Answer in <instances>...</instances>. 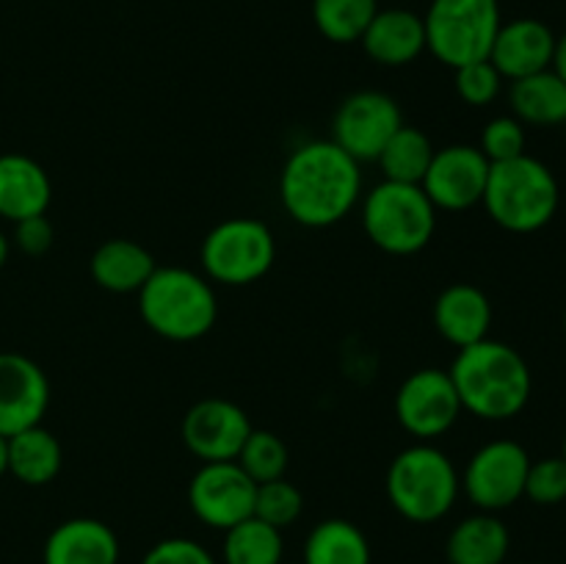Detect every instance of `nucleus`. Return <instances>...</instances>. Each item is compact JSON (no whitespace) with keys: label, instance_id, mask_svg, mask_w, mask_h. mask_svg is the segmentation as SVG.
Segmentation results:
<instances>
[{"label":"nucleus","instance_id":"obj_9","mask_svg":"<svg viewBox=\"0 0 566 564\" xmlns=\"http://www.w3.org/2000/svg\"><path fill=\"white\" fill-rule=\"evenodd\" d=\"M531 457L514 440H492L470 457L462 473V492L479 512H503L525 498Z\"/></svg>","mask_w":566,"mask_h":564},{"label":"nucleus","instance_id":"obj_33","mask_svg":"<svg viewBox=\"0 0 566 564\" xmlns=\"http://www.w3.org/2000/svg\"><path fill=\"white\" fill-rule=\"evenodd\" d=\"M525 498L536 506H556L566 501V462L564 457H545L539 462L531 459Z\"/></svg>","mask_w":566,"mask_h":564},{"label":"nucleus","instance_id":"obj_10","mask_svg":"<svg viewBox=\"0 0 566 564\" xmlns=\"http://www.w3.org/2000/svg\"><path fill=\"white\" fill-rule=\"evenodd\" d=\"M453 379L442 368H420L401 382L396 393V418L418 440H434L451 431L462 415Z\"/></svg>","mask_w":566,"mask_h":564},{"label":"nucleus","instance_id":"obj_37","mask_svg":"<svg viewBox=\"0 0 566 564\" xmlns=\"http://www.w3.org/2000/svg\"><path fill=\"white\" fill-rule=\"evenodd\" d=\"M9 473V437L0 435V476Z\"/></svg>","mask_w":566,"mask_h":564},{"label":"nucleus","instance_id":"obj_8","mask_svg":"<svg viewBox=\"0 0 566 564\" xmlns=\"http://www.w3.org/2000/svg\"><path fill=\"white\" fill-rule=\"evenodd\" d=\"M199 260L210 282L241 288L260 282L276 260V238L265 221L235 216L205 236Z\"/></svg>","mask_w":566,"mask_h":564},{"label":"nucleus","instance_id":"obj_19","mask_svg":"<svg viewBox=\"0 0 566 564\" xmlns=\"http://www.w3.org/2000/svg\"><path fill=\"white\" fill-rule=\"evenodd\" d=\"M53 182L39 160L20 153L0 155V216L9 221L48 213Z\"/></svg>","mask_w":566,"mask_h":564},{"label":"nucleus","instance_id":"obj_38","mask_svg":"<svg viewBox=\"0 0 566 564\" xmlns=\"http://www.w3.org/2000/svg\"><path fill=\"white\" fill-rule=\"evenodd\" d=\"M9 252H11L9 238H6V236H3V230H0V269H3L6 260H9Z\"/></svg>","mask_w":566,"mask_h":564},{"label":"nucleus","instance_id":"obj_35","mask_svg":"<svg viewBox=\"0 0 566 564\" xmlns=\"http://www.w3.org/2000/svg\"><path fill=\"white\" fill-rule=\"evenodd\" d=\"M53 241L55 230L48 213L31 216V219H22L14 224V243L20 247V252L31 254V258H42L44 252H50Z\"/></svg>","mask_w":566,"mask_h":564},{"label":"nucleus","instance_id":"obj_20","mask_svg":"<svg viewBox=\"0 0 566 564\" xmlns=\"http://www.w3.org/2000/svg\"><path fill=\"white\" fill-rule=\"evenodd\" d=\"M359 42L376 64L407 66L426 50L423 17L409 9L376 11Z\"/></svg>","mask_w":566,"mask_h":564},{"label":"nucleus","instance_id":"obj_7","mask_svg":"<svg viewBox=\"0 0 566 564\" xmlns=\"http://www.w3.org/2000/svg\"><path fill=\"white\" fill-rule=\"evenodd\" d=\"M426 50L451 70L490 59L501 31L497 0H431L423 17Z\"/></svg>","mask_w":566,"mask_h":564},{"label":"nucleus","instance_id":"obj_39","mask_svg":"<svg viewBox=\"0 0 566 564\" xmlns=\"http://www.w3.org/2000/svg\"><path fill=\"white\" fill-rule=\"evenodd\" d=\"M562 457H564V462H566V437H564V448H562Z\"/></svg>","mask_w":566,"mask_h":564},{"label":"nucleus","instance_id":"obj_14","mask_svg":"<svg viewBox=\"0 0 566 564\" xmlns=\"http://www.w3.org/2000/svg\"><path fill=\"white\" fill-rule=\"evenodd\" d=\"M188 451L205 462H235L252 435V420L227 398H202L186 412L180 426Z\"/></svg>","mask_w":566,"mask_h":564},{"label":"nucleus","instance_id":"obj_13","mask_svg":"<svg viewBox=\"0 0 566 564\" xmlns=\"http://www.w3.org/2000/svg\"><path fill=\"white\" fill-rule=\"evenodd\" d=\"M492 164L473 144H448L437 149L420 188L437 210H470L481 205Z\"/></svg>","mask_w":566,"mask_h":564},{"label":"nucleus","instance_id":"obj_36","mask_svg":"<svg viewBox=\"0 0 566 564\" xmlns=\"http://www.w3.org/2000/svg\"><path fill=\"white\" fill-rule=\"evenodd\" d=\"M551 70L566 83V33L564 36H556V50H553Z\"/></svg>","mask_w":566,"mask_h":564},{"label":"nucleus","instance_id":"obj_15","mask_svg":"<svg viewBox=\"0 0 566 564\" xmlns=\"http://www.w3.org/2000/svg\"><path fill=\"white\" fill-rule=\"evenodd\" d=\"M50 407V382L31 357L0 352V435L11 437L42 424Z\"/></svg>","mask_w":566,"mask_h":564},{"label":"nucleus","instance_id":"obj_29","mask_svg":"<svg viewBox=\"0 0 566 564\" xmlns=\"http://www.w3.org/2000/svg\"><path fill=\"white\" fill-rule=\"evenodd\" d=\"M243 468V473L254 481V484H263V481L282 479L287 473V446L282 442V437H276L269 429H252V435L243 442L241 453L235 459Z\"/></svg>","mask_w":566,"mask_h":564},{"label":"nucleus","instance_id":"obj_17","mask_svg":"<svg viewBox=\"0 0 566 564\" xmlns=\"http://www.w3.org/2000/svg\"><path fill=\"white\" fill-rule=\"evenodd\" d=\"M44 564H119V536L97 518H72L50 531Z\"/></svg>","mask_w":566,"mask_h":564},{"label":"nucleus","instance_id":"obj_24","mask_svg":"<svg viewBox=\"0 0 566 564\" xmlns=\"http://www.w3.org/2000/svg\"><path fill=\"white\" fill-rule=\"evenodd\" d=\"M509 103H512V116H517L523 125H566V83L553 70L512 81Z\"/></svg>","mask_w":566,"mask_h":564},{"label":"nucleus","instance_id":"obj_3","mask_svg":"<svg viewBox=\"0 0 566 564\" xmlns=\"http://www.w3.org/2000/svg\"><path fill=\"white\" fill-rule=\"evenodd\" d=\"M138 313L155 335L191 343L216 326L219 299L208 276L182 265H158L138 291Z\"/></svg>","mask_w":566,"mask_h":564},{"label":"nucleus","instance_id":"obj_34","mask_svg":"<svg viewBox=\"0 0 566 564\" xmlns=\"http://www.w3.org/2000/svg\"><path fill=\"white\" fill-rule=\"evenodd\" d=\"M142 564H219L213 553L205 545H199L197 540H188V536H169V540H160L144 553Z\"/></svg>","mask_w":566,"mask_h":564},{"label":"nucleus","instance_id":"obj_26","mask_svg":"<svg viewBox=\"0 0 566 564\" xmlns=\"http://www.w3.org/2000/svg\"><path fill=\"white\" fill-rule=\"evenodd\" d=\"M282 556H285L282 531L254 514L224 531L221 564H282Z\"/></svg>","mask_w":566,"mask_h":564},{"label":"nucleus","instance_id":"obj_32","mask_svg":"<svg viewBox=\"0 0 566 564\" xmlns=\"http://www.w3.org/2000/svg\"><path fill=\"white\" fill-rule=\"evenodd\" d=\"M453 72H457V81H453L457 83V94L473 108H484V105L495 103L503 88V75L490 59L473 61V64H464Z\"/></svg>","mask_w":566,"mask_h":564},{"label":"nucleus","instance_id":"obj_11","mask_svg":"<svg viewBox=\"0 0 566 564\" xmlns=\"http://www.w3.org/2000/svg\"><path fill=\"white\" fill-rule=\"evenodd\" d=\"M403 125L401 105L385 92H354L337 108L332 142L354 160H376L385 144Z\"/></svg>","mask_w":566,"mask_h":564},{"label":"nucleus","instance_id":"obj_21","mask_svg":"<svg viewBox=\"0 0 566 564\" xmlns=\"http://www.w3.org/2000/svg\"><path fill=\"white\" fill-rule=\"evenodd\" d=\"M155 269L158 265L153 252L130 238H111L99 243L88 263L92 280L111 293H138Z\"/></svg>","mask_w":566,"mask_h":564},{"label":"nucleus","instance_id":"obj_4","mask_svg":"<svg viewBox=\"0 0 566 564\" xmlns=\"http://www.w3.org/2000/svg\"><path fill=\"white\" fill-rule=\"evenodd\" d=\"M562 188L556 175L528 153L514 160L492 164L481 205L497 227L517 236L539 232L556 219Z\"/></svg>","mask_w":566,"mask_h":564},{"label":"nucleus","instance_id":"obj_30","mask_svg":"<svg viewBox=\"0 0 566 564\" xmlns=\"http://www.w3.org/2000/svg\"><path fill=\"white\" fill-rule=\"evenodd\" d=\"M304 512V495L293 481H287L285 476L274 481H263L258 484L254 492V518H260L263 523L274 525V529H287V525L296 523Z\"/></svg>","mask_w":566,"mask_h":564},{"label":"nucleus","instance_id":"obj_22","mask_svg":"<svg viewBox=\"0 0 566 564\" xmlns=\"http://www.w3.org/2000/svg\"><path fill=\"white\" fill-rule=\"evenodd\" d=\"M512 534L492 512H475L459 520L446 542L448 564H506Z\"/></svg>","mask_w":566,"mask_h":564},{"label":"nucleus","instance_id":"obj_23","mask_svg":"<svg viewBox=\"0 0 566 564\" xmlns=\"http://www.w3.org/2000/svg\"><path fill=\"white\" fill-rule=\"evenodd\" d=\"M64 451L53 431L42 424L9 437V473L28 487H44L61 473Z\"/></svg>","mask_w":566,"mask_h":564},{"label":"nucleus","instance_id":"obj_5","mask_svg":"<svg viewBox=\"0 0 566 564\" xmlns=\"http://www.w3.org/2000/svg\"><path fill=\"white\" fill-rule=\"evenodd\" d=\"M387 498L403 520L418 525L437 523L459 501L462 476L446 451L418 442L398 453L387 468Z\"/></svg>","mask_w":566,"mask_h":564},{"label":"nucleus","instance_id":"obj_25","mask_svg":"<svg viewBox=\"0 0 566 564\" xmlns=\"http://www.w3.org/2000/svg\"><path fill=\"white\" fill-rule=\"evenodd\" d=\"M302 564H370V542L352 520H321L304 542Z\"/></svg>","mask_w":566,"mask_h":564},{"label":"nucleus","instance_id":"obj_40","mask_svg":"<svg viewBox=\"0 0 566 564\" xmlns=\"http://www.w3.org/2000/svg\"><path fill=\"white\" fill-rule=\"evenodd\" d=\"M564 335H566V313H564Z\"/></svg>","mask_w":566,"mask_h":564},{"label":"nucleus","instance_id":"obj_27","mask_svg":"<svg viewBox=\"0 0 566 564\" xmlns=\"http://www.w3.org/2000/svg\"><path fill=\"white\" fill-rule=\"evenodd\" d=\"M434 153V144H431V138L420 127L401 125L396 130V136L385 144V149H381L376 160H379L381 171H385V180L415 182V186H420V180L429 171Z\"/></svg>","mask_w":566,"mask_h":564},{"label":"nucleus","instance_id":"obj_16","mask_svg":"<svg viewBox=\"0 0 566 564\" xmlns=\"http://www.w3.org/2000/svg\"><path fill=\"white\" fill-rule=\"evenodd\" d=\"M553 50H556V33L551 31V25L534 17H520L503 22L490 50V61L503 81H520L551 70Z\"/></svg>","mask_w":566,"mask_h":564},{"label":"nucleus","instance_id":"obj_18","mask_svg":"<svg viewBox=\"0 0 566 564\" xmlns=\"http://www.w3.org/2000/svg\"><path fill=\"white\" fill-rule=\"evenodd\" d=\"M434 326L457 348L484 341L492 330L490 296L470 282H453L437 296Z\"/></svg>","mask_w":566,"mask_h":564},{"label":"nucleus","instance_id":"obj_2","mask_svg":"<svg viewBox=\"0 0 566 564\" xmlns=\"http://www.w3.org/2000/svg\"><path fill=\"white\" fill-rule=\"evenodd\" d=\"M448 374L464 412L481 420L517 418L534 390V376L523 354L492 337L459 348Z\"/></svg>","mask_w":566,"mask_h":564},{"label":"nucleus","instance_id":"obj_12","mask_svg":"<svg viewBox=\"0 0 566 564\" xmlns=\"http://www.w3.org/2000/svg\"><path fill=\"white\" fill-rule=\"evenodd\" d=\"M258 484L238 462H205L188 484V506L208 529L227 531L254 514Z\"/></svg>","mask_w":566,"mask_h":564},{"label":"nucleus","instance_id":"obj_6","mask_svg":"<svg viewBox=\"0 0 566 564\" xmlns=\"http://www.w3.org/2000/svg\"><path fill=\"white\" fill-rule=\"evenodd\" d=\"M363 227L387 254H418L437 230V208L415 182L381 180L363 202Z\"/></svg>","mask_w":566,"mask_h":564},{"label":"nucleus","instance_id":"obj_1","mask_svg":"<svg viewBox=\"0 0 566 564\" xmlns=\"http://www.w3.org/2000/svg\"><path fill=\"white\" fill-rule=\"evenodd\" d=\"M363 197V171L335 142H307L287 155L280 175V202L296 224L324 230L337 224Z\"/></svg>","mask_w":566,"mask_h":564},{"label":"nucleus","instance_id":"obj_31","mask_svg":"<svg viewBox=\"0 0 566 564\" xmlns=\"http://www.w3.org/2000/svg\"><path fill=\"white\" fill-rule=\"evenodd\" d=\"M479 149L490 164H503L525 155V125L517 116H495L481 130Z\"/></svg>","mask_w":566,"mask_h":564},{"label":"nucleus","instance_id":"obj_28","mask_svg":"<svg viewBox=\"0 0 566 564\" xmlns=\"http://www.w3.org/2000/svg\"><path fill=\"white\" fill-rule=\"evenodd\" d=\"M376 11V0H313L315 28L335 44L359 42Z\"/></svg>","mask_w":566,"mask_h":564},{"label":"nucleus","instance_id":"obj_41","mask_svg":"<svg viewBox=\"0 0 566 564\" xmlns=\"http://www.w3.org/2000/svg\"><path fill=\"white\" fill-rule=\"evenodd\" d=\"M282 564H285V562H282Z\"/></svg>","mask_w":566,"mask_h":564}]
</instances>
